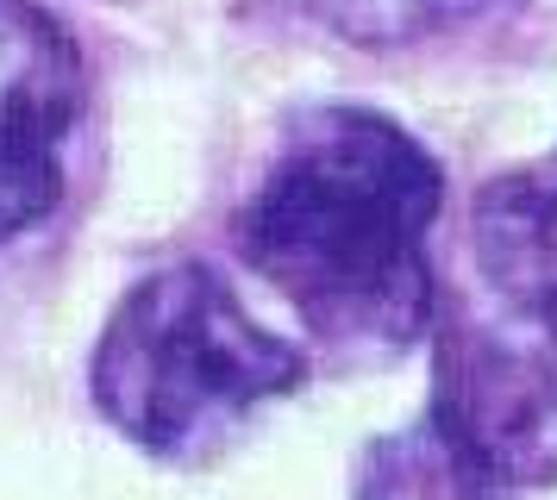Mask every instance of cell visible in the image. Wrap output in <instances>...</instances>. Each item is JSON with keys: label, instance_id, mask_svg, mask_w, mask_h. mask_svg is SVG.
Returning <instances> with one entry per match:
<instances>
[{"label": "cell", "instance_id": "1", "mask_svg": "<svg viewBox=\"0 0 557 500\" xmlns=\"http://www.w3.org/2000/svg\"><path fill=\"white\" fill-rule=\"evenodd\" d=\"M445 207L432 150L376 107H307L238 207L232 238L276 288L320 357L345 370L395 363L432 332L426 238Z\"/></svg>", "mask_w": 557, "mask_h": 500}, {"label": "cell", "instance_id": "2", "mask_svg": "<svg viewBox=\"0 0 557 500\" xmlns=\"http://www.w3.org/2000/svg\"><path fill=\"white\" fill-rule=\"evenodd\" d=\"M307 382L301 345L276 338L220 270L170 263L145 275L107 320L88 388L138 450L213 463L257 407Z\"/></svg>", "mask_w": 557, "mask_h": 500}, {"label": "cell", "instance_id": "3", "mask_svg": "<svg viewBox=\"0 0 557 500\" xmlns=\"http://www.w3.org/2000/svg\"><path fill=\"white\" fill-rule=\"evenodd\" d=\"M495 488L557 482V313L482 288L432 300V413Z\"/></svg>", "mask_w": 557, "mask_h": 500}, {"label": "cell", "instance_id": "4", "mask_svg": "<svg viewBox=\"0 0 557 500\" xmlns=\"http://www.w3.org/2000/svg\"><path fill=\"white\" fill-rule=\"evenodd\" d=\"M88 132V70L38 0H0V250L45 232Z\"/></svg>", "mask_w": 557, "mask_h": 500}, {"label": "cell", "instance_id": "5", "mask_svg": "<svg viewBox=\"0 0 557 500\" xmlns=\"http://www.w3.org/2000/svg\"><path fill=\"white\" fill-rule=\"evenodd\" d=\"M470 288L557 313V157L482 182L470 207Z\"/></svg>", "mask_w": 557, "mask_h": 500}, {"label": "cell", "instance_id": "6", "mask_svg": "<svg viewBox=\"0 0 557 500\" xmlns=\"http://www.w3.org/2000/svg\"><path fill=\"white\" fill-rule=\"evenodd\" d=\"M357 500H507L432 420L376 438L357 470Z\"/></svg>", "mask_w": 557, "mask_h": 500}, {"label": "cell", "instance_id": "7", "mask_svg": "<svg viewBox=\"0 0 557 500\" xmlns=\"http://www.w3.org/2000/svg\"><path fill=\"white\" fill-rule=\"evenodd\" d=\"M295 7L307 20H320L326 32H338L345 45L401 50V45H426V38L482 25L488 0H295Z\"/></svg>", "mask_w": 557, "mask_h": 500}, {"label": "cell", "instance_id": "8", "mask_svg": "<svg viewBox=\"0 0 557 500\" xmlns=\"http://www.w3.org/2000/svg\"><path fill=\"white\" fill-rule=\"evenodd\" d=\"M482 25L502 38H527V45H557V0H488Z\"/></svg>", "mask_w": 557, "mask_h": 500}]
</instances>
